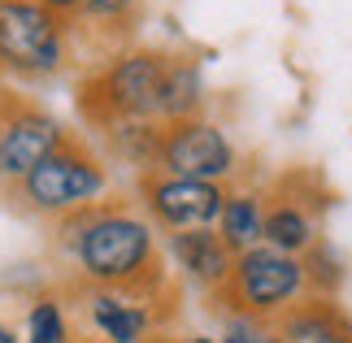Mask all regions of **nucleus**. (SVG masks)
Wrapping results in <instances>:
<instances>
[{"mask_svg":"<svg viewBox=\"0 0 352 343\" xmlns=\"http://www.w3.org/2000/svg\"><path fill=\"white\" fill-rule=\"evenodd\" d=\"M183 343H222V339H218V335H187Z\"/></svg>","mask_w":352,"mask_h":343,"instance_id":"obj_22","label":"nucleus"},{"mask_svg":"<svg viewBox=\"0 0 352 343\" xmlns=\"http://www.w3.org/2000/svg\"><path fill=\"white\" fill-rule=\"evenodd\" d=\"M218 235L235 256L265 243V191L261 187H226Z\"/></svg>","mask_w":352,"mask_h":343,"instance_id":"obj_14","label":"nucleus"},{"mask_svg":"<svg viewBox=\"0 0 352 343\" xmlns=\"http://www.w3.org/2000/svg\"><path fill=\"white\" fill-rule=\"evenodd\" d=\"M70 61V26L39 0H0V74L18 83L57 78Z\"/></svg>","mask_w":352,"mask_h":343,"instance_id":"obj_4","label":"nucleus"},{"mask_svg":"<svg viewBox=\"0 0 352 343\" xmlns=\"http://www.w3.org/2000/svg\"><path fill=\"white\" fill-rule=\"evenodd\" d=\"M39 5H48L52 13H57V18H65V22H70V18H78V13H83V5H87V0H39Z\"/></svg>","mask_w":352,"mask_h":343,"instance_id":"obj_20","label":"nucleus"},{"mask_svg":"<svg viewBox=\"0 0 352 343\" xmlns=\"http://www.w3.org/2000/svg\"><path fill=\"white\" fill-rule=\"evenodd\" d=\"M109 157H118L126 170L140 174H157L161 170V140H166V122L157 118H126V122H109L100 126Z\"/></svg>","mask_w":352,"mask_h":343,"instance_id":"obj_13","label":"nucleus"},{"mask_svg":"<svg viewBox=\"0 0 352 343\" xmlns=\"http://www.w3.org/2000/svg\"><path fill=\"white\" fill-rule=\"evenodd\" d=\"M278 331L287 343H352V313L335 296L309 291L278 318Z\"/></svg>","mask_w":352,"mask_h":343,"instance_id":"obj_12","label":"nucleus"},{"mask_svg":"<svg viewBox=\"0 0 352 343\" xmlns=\"http://www.w3.org/2000/svg\"><path fill=\"white\" fill-rule=\"evenodd\" d=\"M65 140H70V131L44 104L26 100L18 91H0V178L5 183L18 187Z\"/></svg>","mask_w":352,"mask_h":343,"instance_id":"obj_7","label":"nucleus"},{"mask_svg":"<svg viewBox=\"0 0 352 343\" xmlns=\"http://www.w3.org/2000/svg\"><path fill=\"white\" fill-rule=\"evenodd\" d=\"M57 243L65 248L74 274L87 287L126 291V296H140V300H153L166 287L157 226L135 204L100 200L83 213L61 217Z\"/></svg>","mask_w":352,"mask_h":343,"instance_id":"obj_1","label":"nucleus"},{"mask_svg":"<svg viewBox=\"0 0 352 343\" xmlns=\"http://www.w3.org/2000/svg\"><path fill=\"white\" fill-rule=\"evenodd\" d=\"M166 256L174 261V269L205 296H218L226 287V278H231V269H235V252L222 243L218 226L174 230V235H166Z\"/></svg>","mask_w":352,"mask_h":343,"instance_id":"obj_10","label":"nucleus"},{"mask_svg":"<svg viewBox=\"0 0 352 343\" xmlns=\"http://www.w3.org/2000/svg\"><path fill=\"white\" fill-rule=\"evenodd\" d=\"M135 196H140V213L157 230H200L218 226L226 183H205V178H179V174H140L135 178Z\"/></svg>","mask_w":352,"mask_h":343,"instance_id":"obj_6","label":"nucleus"},{"mask_svg":"<svg viewBox=\"0 0 352 343\" xmlns=\"http://www.w3.org/2000/svg\"><path fill=\"white\" fill-rule=\"evenodd\" d=\"M104 196H109V166L74 135L18 183L22 209H31L39 217H57V222L100 204Z\"/></svg>","mask_w":352,"mask_h":343,"instance_id":"obj_3","label":"nucleus"},{"mask_svg":"<svg viewBox=\"0 0 352 343\" xmlns=\"http://www.w3.org/2000/svg\"><path fill=\"white\" fill-rule=\"evenodd\" d=\"M196 113H205V70L187 52H170L166 83H161V100H157V122H183Z\"/></svg>","mask_w":352,"mask_h":343,"instance_id":"obj_15","label":"nucleus"},{"mask_svg":"<svg viewBox=\"0 0 352 343\" xmlns=\"http://www.w3.org/2000/svg\"><path fill=\"white\" fill-rule=\"evenodd\" d=\"M222 343H287L278 322L248 318V313H222Z\"/></svg>","mask_w":352,"mask_h":343,"instance_id":"obj_18","label":"nucleus"},{"mask_svg":"<svg viewBox=\"0 0 352 343\" xmlns=\"http://www.w3.org/2000/svg\"><path fill=\"white\" fill-rule=\"evenodd\" d=\"M161 170L179 178H205V183H235L239 174V148L213 118L196 113L183 122H166L161 140Z\"/></svg>","mask_w":352,"mask_h":343,"instance_id":"obj_8","label":"nucleus"},{"mask_svg":"<svg viewBox=\"0 0 352 343\" xmlns=\"http://www.w3.org/2000/svg\"><path fill=\"white\" fill-rule=\"evenodd\" d=\"M305 274H309V291L314 296H335L344 287V261L331 243H318V248L305 252Z\"/></svg>","mask_w":352,"mask_h":343,"instance_id":"obj_17","label":"nucleus"},{"mask_svg":"<svg viewBox=\"0 0 352 343\" xmlns=\"http://www.w3.org/2000/svg\"><path fill=\"white\" fill-rule=\"evenodd\" d=\"M140 9H144V0H87L78 18H87L96 31H131Z\"/></svg>","mask_w":352,"mask_h":343,"instance_id":"obj_19","label":"nucleus"},{"mask_svg":"<svg viewBox=\"0 0 352 343\" xmlns=\"http://www.w3.org/2000/svg\"><path fill=\"white\" fill-rule=\"evenodd\" d=\"M22 343H74V326H70V313L57 296H35L26 305V318H22Z\"/></svg>","mask_w":352,"mask_h":343,"instance_id":"obj_16","label":"nucleus"},{"mask_svg":"<svg viewBox=\"0 0 352 343\" xmlns=\"http://www.w3.org/2000/svg\"><path fill=\"white\" fill-rule=\"evenodd\" d=\"M148 305L153 300L87 287V322L104 343H148V335L157 331V313Z\"/></svg>","mask_w":352,"mask_h":343,"instance_id":"obj_11","label":"nucleus"},{"mask_svg":"<svg viewBox=\"0 0 352 343\" xmlns=\"http://www.w3.org/2000/svg\"><path fill=\"white\" fill-rule=\"evenodd\" d=\"M305 296H309L305 256H287V252L261 243V248H248L235 256L231 278H226V287L213 300L222 305V313H248V318L278 322Z\"/></svg>","mask_w":352,"mask_h":343,"instance_id":"obj_5","label":"nucleus"},{"mask_svg":"<svg viewBox=\"0 0 352 343\" xmlns=\"http://www.w3.org/2000/svg\"><path fill=\"white\" fill-rule=\"evenodd\" d=\"M0 343H22V331H13L5 318H0Z\"/></svg>","mask_w":352,"mask_h":343,"instance_id":"obj_21","label":"nucleus"},{"mask_svg":"<svg viewBox=\"0 0 352 343\" xmlns=\"http://www.w3.org/2000/svg\"><path fill=\"white\" fill-rule=\"evenodd\" d=\"M322 209L327 196H309L305 174L283 178L274 191H265V243L287 256H305L322 243Z\"/></svg>","mask_w":352,"mask_h":343,"instance_id":"obj_9","label":"nucleus"},{"mask_svg":"<svg viewBox=\"0 0 352 343\" xmlns=\"http://www.w3.org/2000/svg\"><path fill=\"white\" fill-rule=\"evenodd\" d=\"M170 52L161 48H122L104 65H96L78 87V113L91 126H109L126 118H157L161 83H166Z\"/></svg>","mask_w":352,"mask_h":343,"instance_id":"obj_2","label":"nucleus"}]
</instances>
